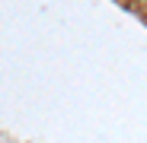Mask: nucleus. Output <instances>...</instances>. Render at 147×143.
I'll list each match as a JSON object with an SVG mask.
<instances>
[{"instance_id": "nucleus-1", "label": "nucleus", "mask_w": 147, "mask_h": 143, "mask_svg": "<svg viewBox=\"0 0 147 143\" xmlns=\"http://www.w3.org/2000/svg\"><path fill=\"white\" fill-rule=\"evenodd\" d=\"M144 22H147V13H144Z\"/></svg>"}]
</instances>
